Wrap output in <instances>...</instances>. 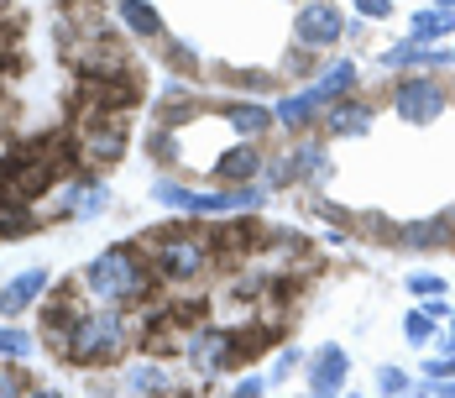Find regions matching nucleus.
Wrapping results in <instances>:
<instances>
[{
	"instance_id": "1",
	"label": "nucleus",
	"mask_w": 455,
	"mask_h": 398,
	"mask_svg": "<svg viewBox=\"0 0 455 398\" xmlns=\"http://www.w3.org/2000/svg\"><path fill=\"white\" fill-rule=\"evenodd\" d=\"M121 336H126L121 314L116 310H94V314H84V320L74 325V336H68V356H74V361H100V356L121 352Z\"/></svg>"
},
{
	"instance_id": "2",
	"label": "nucleus",
	"mask_w": 455,
	"mask_h": 398,
	"mask_svg": "<svg viewBox=\"0 0 455 398\" xmlns=\"http://www.w3.org/2000/svg\"><path fill=\"white\" fill-rule=\"evenodd\" d=\"M79 142H84L79 152H84L90 163H116V158L126 152V121H121V110H90Z\"/></svg>"
},
{
	"instance_id": "3",
	"label": "nucleus",
	"mask_w": 455,
	"mask_h": 398,
	"mask_svg": "<svg viewBox=\"0 0 455 398\" xmlns=\"http://www.w3.org/2000/svg\"><path fill=\"white\" fill-rule=\"evenodd\" d=\"M90 288L105 294V299H121V294H137L141 288V267L132 252H105L100 263L90 267Z\"/></svg>"
},
{
	"instance_id": "4",
	"label": "nucleus",
	"mask_w": 455,
	"mask_h": 398,
	"mask_svg": "<svg viewBox=\"0 0 455 398\" xmlns=\"http://www.w3.org/2000/svg\"><path fill=\"white\" fill-rule=\"evenodd\" d=\"M152 194H157V205H173V210H241V205H257V194H246V189L199 194V189H179V183H157Z\"/></svg>"
},
{
	"instance_id": "5",
	"label": "nucleus",
	"mask_w": 455,
	"mask_h": 398,
	"mask_svg": "<svg viewBox=\"0 0 455 398\" xmlns=\"http://www.w3.org/2000/svg\"><path fill=\"white\" fill-rule=\"evenodd\" d=\"M152 257H157V272H168V278H194V272H204V263H210L204 241H194V236H168V241H157Z\"/></svg>"
},
{
	"instance_id": "6",
	"label": "nucleus",
	"mask_w": 455,
	"mask_h": 398,
	"mask_svg": "<svg viewBox=\"0 0 455 398\" xmlns=\"http://www.w3.org/2000/svg\"><path fill=\"white\" fill-rule=\"evenodd\" d=\"M241 346H246V336H226V330H204V336H194V346H188V352H194V367H199V372L210 378V372H220L226 361H235V356H246Z\"/></svg>"
},
{
	"instance_id": "7",
	"label": "nucleus",
	"mask_w": 455,
	"mask_h": 398,
	"mask_svg": "<svg viewBox=\"0 0 455 398\" xmlns=\"http://www.w3.org/2000/svg\"><path fill=\"white\" fill-rule=\"evenodd\" d=\"M445 110V89L429 85V79H409V85L398 89V116H409V121H435Z\"/></svg>"
},
{
	"instance_id": "8",
	"label": "nucleus",
	"mask_w": 455,
	"mask_h": 398,
	"mask_svg": "<svg viewBox=\"0 0 455 398\" xmlns=\"http://www.w3.org/2000/svg\"><path fill=\"white\" fill-rule=\"evenodd\" d=\"M293 32H299V43H309V47H330L340 37V16H335V5H304Z\"/></svg>"
},
{
	"instance_id": "9",
	"label": "nucleus",
	"mask_w": 455,
	"mask_h": 398,
	"mask_svg": "<svg viewBox=\"0 0 455 398\" xmlns=\"http://www.w3.org/2000/svg\"><path fill=\"white\" fill-rule=\"evenodd\" d=\"M43 288H47V267H27L16 283H5V288H0V314H21L37 294H43Z\"/></svg>"
},
{
	"instance_id": "10",
	"label": "nucleus",
	"mask_w": 455,
	"mask_h": 398,
	"mask_svg": "<svg viewBox=\"0 0 455 398\" xmlns=\"http://www.w3.org/2000/svg\"><path fill=\"white\" fill-rule=\"evenodd\" d=\"M340 383H346V352L330 346V352H319V361L309 367V388H315V394H335Z\"/></svg>"
},
{
	"instance_id": "11",
	"label": "nucleus",
	"mask_w": 455,
	"mask_h": 398,
	"mask_svg": "<svg viewBox=\"0 0 455 398\" xmlns=\"http://www.w3.org/2000/svg\"><path fill=\"white\" fill-rule=\"evenodd\" d=\"M121 21L137 32V37H157L163 32V21H157V11L147 5V0H121Z\"/></svg>"
},
{
	"instance_id": "12",
	"label": "nucleus",
	"mask_w": 455,
	"mask_h": 398,
	"mask_svg": "<svg viewBox=\"0 0 455 398\" xmlns=\"http://www.w3.org/2000/svg\"><path fill=\"white\" fill-rule=\"evenodd\" d=\"M319 100H324L319 89H304V94L283 100V105H277V121H283V126H304V121H309V116L319 110Z\"/></svg>"
},
{
	"instance_id": "13",
	"label": "nucleus",
	"mask_w": 455,
	"mask_h": 398,
	"mask_svg": "<svg viewBox=\"0 0 455 398\" xmlns=\"http://www.w3.org/2000/svg\"><path fill=\"white\" fill-rule=\"evenodd\" d=\"M362 132H371V110H362V105L330 110V136H362Z\"/></svg>"
},
{
	"instance_id": "14",
	"label": "nucleus",
	"mask_w": 455,
	"mask_h": 398,
	"mask_svg": "<svg viewBox=\"0 0 455 398\" xmlns=\"http://www.w3.org/2000/svg\"><path fill=\"white\" fill-rule=\"evenodd\" d=\"M215 174H220V178H251V174H257V152H251L246 142H241V147H230L226 158L215 163Z\"/></svg>"
},
{
	"instance_id": "15",
	"label": "nucleus",
	"mask_w": 455,
	"mask_h": 398,
	"mask_svg": "<svg viewBox=\"0 0 455 398\" xmlns=\"http://www.w3.org/2000/svg\"><path fill=\"white\" fill-rule=\"evenodd\" d=\"M230 126H235L241 136H267L273 116H267L262 105H235V110H230Z\"/></svg>"
},
{
	"instance_id": "16",
	"label": "nucleus",
	"mask_w": 455,
	"mask_h": 398,
	"mask_svg": "<svg viewBox=\"0 0 455 398\" xmlns=\"http://www.w3.org/2000/svg\"><path fill=\"white\" fill-rule=\"evenodd\" d=\"M445 32H455V16H451V11H424V16H413V37H419V43L445 37Z\"/></svg>"
},
{
	"instance_id": "17",
	"label": "nucleus",
	"mask_w": 455,
	"mask_h": 398,
	"mask_svg": "<svg viewBox=\"0 0 455 398\" xmlns=\"http://www.w3.org/2000/svg\"><path fill=\"white\" fill-rule=\"evenodd\" d=\"M382 63H387V69H409V63H429V47L419 43V37H409V43L387 47V53H382Z\"/></svg>"
},
{
	"instance_id": "18",
	"label": "nucleus",
	"mask_w": 455,
	"mask_h": 398,
	"mask_svg": "<svg viewBox=\"0 0 455 398\" xmlns=\"http://www.w3.org/2000/svg\"><path fill=\"white\" fill-rule=\"evenodd\" d=\"M351 85H356V63H346V58H340V63L319 79V94H330V100H335V94H346Z\"/></svg>"
},
{
	"instance_id": "19",
	"label": "nucleus",
	"mask_w": 455,
	"mask_h": 398,
	"mask_svg": "<svg viewBox=\"0 0 455 398\" xmlns=\"http://www.w3.org/2000/svg\"><path fill=\"white\" fill-rule=\"evenodd\" d=\"M126 388H137V394L168 388V372H163V367H137V372H126Z\"/></svg>"
},
{
	"instance_id": "20",
	"label": "nucleus",
	"mask_w": 455,
	"mask_h": 398,
	"mask_svg": "<svg viewBox=\"0 0 455 398\" xmlns=\"http://www.w3.org/2000/svg\"><path fill=\"white\" fill-rule=\"evenodd\" d=\"M27 352H32L27 330H0V356H27Z\"/></svg>"
},
{
	"instance_id": "21",
	"label": "nucleus",
	"mask_w": 455,
	"mask_h": 398,
	"mask_svg": "<svg viewBox=\"0 0 455 398\" xmlns=\"http://www.w3.org/2000/svg\"><path fill=\"white\" fill-rule=\"evenodd\" d=\"M440 236H445V221H424L419 231H409V241H413V247H435Z\"/></svg>"
},
{
	"instance_id": "22",
	"label": "nucleus",
	"mask_w": 455,
	"mask_h": 398,
	"mask_svg": "<svg viewBox=\"0 0 455 398\" xmlns=\"http://www.w3.org/2000/svg\"><path fill=\"white\" fill-rule=\"evenodd\" d=\"M403 336H409V341H429V314L424 310L409 314V320H403Z\"/></svg>"
},
{
	"instance_id": "23",
	"label": "nucleus",
	"mask_w": 455,
	"mask_h": 398,
	"mask_svg": "<svg viewBox=\"0 0 455 398\" xmlns=\"http://www.w3.org/2000/svg\"><path fill=\"white\" fill-rule=\"evenodd\" d=\"M377 383H382L387 394H398V388H409V378H403L398 367H382V372H377Z\"/></svg>"
},
{
	"instance_id": "24",
	"label": "nucleus",
	"mask_w": 455,
	"mask_h": 398,
	"mask_svg": "<svg viewBox=\"0 0 455 398\" xmlns=\"http://www.w3.org/2000/svg\"><path fill=\"white\" fill-rule=\"evenodd\" d=\"M356 11L371 16V21H382V16H387V0H356Z\"/></svg>"
},
{
	"instance_id": "25",
	"label": "nucleus",
	"mask_w": 455,
	"mask_h": 398,
	"mask_svg": "<svg viewBox=\"0 0 455 398\" xmlns=\"http://www.w3.org/2000/svg\"><path fill=\"white\" fill-rule=\"evenodd\" d=\"M413 294H440V278H409Z\"/></svg>"
},
{
	"instance_id": "26",
	"label": "nucleus",
	"mask_w": 455,
	"mask_h": 398,
	"mask_svg": "<svg viewBox=\"0 0 455 398\" xmlns=\"http://www.w3.org/2000/svg\"><path fill=\"white\" fill-rule=\"evenodd\" d=\"M0 394H21V378H16V372H5V367H0Z\"/></svg>"
},
{
	"instance_id": "27",
	"label": "nucleus",
	"mask_w": 455,
	"mask_h": 398,
	"mask_svg": "<svg viewBox=\"0 0 455 398\" xmlns=\"http://www.w3.org/2000/svg\"><path fill=\"white\" fill-rule=\"evenodd\" d=\"M293 367H299V352H283V356H277V378H288Z\"/></svg>"
},
{
	"instance_id": "28",
	"label": "nucleus",
	"mask_w": 455,
	"mask_h": 398,
	"mask_svg": "<svg viewBox=\"0 0 455 398\" xmlns=\"http://www.w3.org/2000/svg\"><path fill=\"white\" fill-rule=\"evenodd\" d=\"M429 394H451L455 398V383H440V378H435V383H429Z\"/></svg>"
},
{
	"instance_id": "29",
	"label": "nucleus",
	"mask_w": 455,
	"mask_h": 398,
	"mask_svg": "<svg viewBox=\"0 0 455 398\" xmlns=\"http://www.w3.org/2000/svg\"><path fill=\"white\" fill-rule=\"evenodd\" d=\"M451 352H455V325H451Z\"/></svg>"
}]
</instances>
